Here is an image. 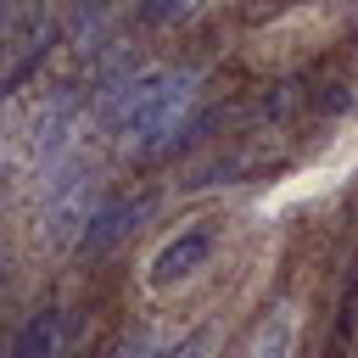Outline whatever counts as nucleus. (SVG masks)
I'll list each match as a JSON object with an SVG mask.
<instances>
[{
    "instance_id": "obj_4",
    "label": "nucleus",
    "mask_w": 358,
    "mask_h": 358,
    "mask_svg": "<svg viewBox=\"0 0 358 358\" xmlns=\"http://www.w3.org/2000/svg\"><path fill=\"white\" fill-rule=\"evenodd\" d=\"M56 347H62V313L56 308H34L22 319V330L11 336L6 358H56Z\"/></svg>"
},
{
    "instance_id": "obj_3",
    "label": "nucleus",
    "mask_w": 358,
    "mask_h": 358,
    "mask_svg": "<svg viewBox=\"0 0 358 358\" xmlns=\"http://www.w3.org/2000/svg\"><path fill=\"white\" fill-rule=\"evenodd\" d=\"M145 213H151V196H112V201L90 207L84 224H78V257H101V252H112Z\"/></svg>"
},
{
    "instance_id": "obj_9",
    "label": "nucleus",
    "mask_w": 358,
    "mask_h": 358,
    "mask_svg": "<svg viewBox=\"0 0 358 358\" xmlns=\"http://www.w3.org/2000/svg\"><path fill=\"white\" fill-rule=\"evenodd\" d=\"M285 6H302V0H252V17H274V11H285Z\"/></svg>"
},
{
    "instance_id": "obj_2",
    "label": "nucleus",
    "mask_w": 358,
    "mask_h": 358,
    "mask_svg": "<svg viewBox=\"0 0 358 358\" xmlns=\"http://www.w3.org/2000/svg\"><path fill=\"white\" fill-rule=\"evenodd\" d=\"M213 246H218V229H213V224H190V229H179V235H173V241H168V246L151 257L145 285H151V291H168V285L190 280L196 268H207Z\"/></svg>"
},
{
    "instance_id": "obj_5",
    "label": "nucleus",
    "mask_w": 358,
    "mask_h": 358,
    "mask_svg": "<svg viewBox=\"0 0 358 358\" xmlns=\"http://www.w3.org/2000/svg\"><path fill=\"white\" fill-rule=\"evenodd\" d=\"M352 341H358V263L347 268V285H341V296H336V324H330L324 358H347Z\"/></svg>"
},
{
    "instance_id": "obj_1",
    "label": "nucleus",
    "mask_w": 358,
    "mask_h": 358,
    "mask_svg": "<svg viewBox=\"0 0 358 358\" xmlns=\"http://www.w3.org/2000/svg\"><path fill=\"white\" fill-rule=\"evenodd\" d=\"M196 112V73L190 67H145L106 101V134L129 157H157L179 140Z\"/></svg>"
},
{
    "instance_id": "obj_8",
    "label": "nucleus",
    "mask_w": 358,
    "mask_h": 358,
    "mask_svg": "<svg viewBox=\"0 0 358 358\" xmlns=\"http://www.w3.org/2000/svg\"><path fill=\"white\" fill-rule=\"evenodd\" d=\"M207 347H213V330H190V336H179V341H168L145 358H207Z\"/></svg>"
},
{
    "instance_id": "obj_6",
    "label": "nucleus",
    "mask_w": 358,
    "mask_h": 358,
    "mask_svg": "<svg viewBox=\"0 0 358 358\" xmlns=\"http://www.w3.org/2000/svg\"><path fill=\"white\" fill-rule=\"evenodd\" d=\"M207 0H140V22L145 28H173V22H190Z\"/></svg>"
},
{
    "instance_id": "obj_7",
    "label": "nucleus",
    "mask_w": 358,
    "mask_h": 358,
    "mask_svg": "<svg viewBox=\"0 0 358 358\" xmlns=\"http://www.w3.org/2000/svg\"><path fill=\"white\" fill-rule=\"evenodd\" d=\"M246 358H291V324H285V319L263 324V330H257V341L246 347Z\"/></svg>"
}]
</instances>
